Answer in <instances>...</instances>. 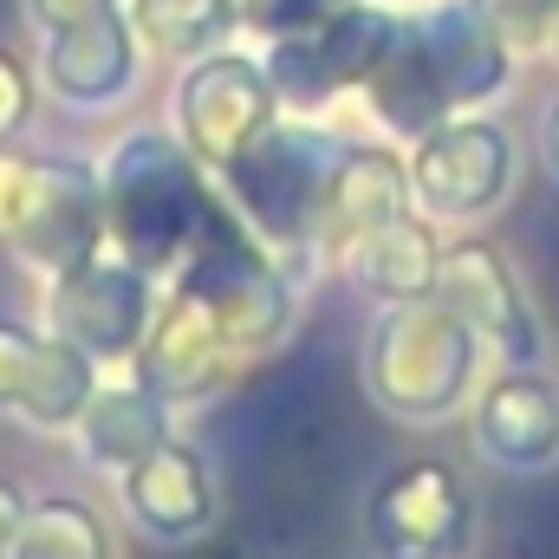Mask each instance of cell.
<instances>
[{
  "mask_svg": "<svg viewBox=\"0 0 559 559\" xmlns=\"http://www.w3.org/2000/svg\"><path fill=\"white\" fill-rule=\"evenodd\" d=\"M475 358H481V338L468 332V319H455L429 293V299H404L378 325L365 378H371V397L391 404L397 417H442L468 397Z\"/></svg>",
  "mask_w": 559,
  "mask_h": 559,
  "instance_id": "6da1fadb",
  "label": "cell"
},
{
  "mask_svg": "<svg viewBox=\"0 0 559 559\" xmlns=\"http://www.w3.org/2000/svg\"><path fill=\"white\" fill-rule=\"evenodd\" d=\"M0 241H20L33 261L79 267L98 248V189L79 163L0 156Z\"/></svg>",
  "mask_w": 559,
  "mask_h": 559,
  "instance_id": "7a4b0ae2",
  "label": "cell"
},
{
  "mask_svg": "<svg viewBox=\"0 0 559 559\" xmlns=\"http://www.w3.org/2000/svg\"><path fill=\"white\" fill-rule=\"evenodd\" d=\"M514 138L488 118H442L411 156V195L436 222H475L514 189Z\"/></svg>",
  "mask_w": 559,
  "mask_h": 559,
  "instance_id": "3957f363",
  "label": "cell"
},
{
  "mask_svg": "<svg viewBox=\"0 0 559 559\" xmlns=\"http://www.w3.org/2000/svg\"><path fill=\"white\" fill-rule=\"evenodd\" d=\"M371 547L378 559H455L468 554L475 501L449 462H404L371 495Z\"/></svg>",
  "mask_w": 559,
  "mask_h": 559,
  "instance_id": "277c9868",
  "label": "cell"
},
{
  "mask_svg": "<svg viewBox=\"0 0 559 559\" xmlns=\"http://www.w3.org/2000/svg\"><path fill=\"white\" fill-rule=\"evenodd\" d=\"M436 299L468 319V332L481 345H495L508 365H534L540 358V332L527 312V293L508 267V254L495 241H455L442 248V274H436Z\"/></svg>",
  "mask_w": 559,
  "mask_h": 559,
  "instance_id": "5b68a950",
  "label": "cell"
},
{
  "mask_svg": "<svg viewBox=\"0 0 559 559\" xmlns=\"http://www.w3.org/2000/svg\"><path fill=\"white\" fill-rule=\"evenodd\" d=\"M182 131L189 150L215 169H235L254 143L274 131V85L248 59H202L182 79Z\"/></svg>",
  "mask_w": 559,
  "mask_h": 559,
  "instance_id": "8992f818",
  "label": "cell"
},
{
  "mask_svg": "<svg viewBox=\"0 0 559 559\" xmlns=\"http://www.w3.org/2000/svg\"><path fill=\"white\" fill-rule=\"evenodd\" d=\"M143 312H150V293L131 267H98V261H79L66 267L59 293H52V325L66 345H79L85 358H118L131 352L143 332Z\"/></svg>",
  "mask_w": 559,
  "mask_h": 559,
  "instance_id": "52a82bcc",
  "label": "cell"
},
{
  "mask_svg": "<svg viewBox=\"0 0 559 559\" xmlns=\"http://www.w3.org/2000/svg\"><path fill=\"white\" fill-rule=\"evenodd\" d=\"M475 442L501 468H547L559 455V384L534 365H514L475 404Z\"/></svg>",
  "mask_w": 559,
  "mask_h": 559,
  "instance_id": "ba28073f",
  "label": "cell"
},
{
  "mask_svg": "<svg viewBox=\"0 0 559 559\" xmlns=\"http://www.w3.org/2000/svg\"><path fill=\"white\" fill-rule=\"evenodd\" d=\"M228 358V338H222V312H215V293L209 286H182L163 319L150 325V345H143V384L156 397H189L215 378V365Z\"/></svg>",
  "mask_w": 559,
  "mask_h": 559,
  "instance_id": "9c48e42d",
  "label": "cell"
},
{
  "mask_svg": "<svg viewBox=\"0 0 559 559\" xmlns=\"http://www.w3.org/2000/svg\"><path fill=\"white\" fill-rule=\"evenodd\" d=\"M397 215H411V169L391 150H352V156H338V169L325 176V195H319V228L352 254L378 228H391Z\"/></svg>",
  "mask_w": 559,
  "mask_h": 559,
  "instance_id": "30bf717a",
  "label": "cell"
},
{
  "mask_svg": "<svg viewBox=\"0 0 559 559\" xmlns=\"http://www.w3.org/2000/svg\"><path fill=\"white\" fill-rule=\"evenodd\" d=\"M124 501L150 534H169V540H189L202 521H209V468L195 449L182 442H156L143 462L124 468Z\"/></svg>",
  "mask_w": 559,
  "mask_h": 559,
  "instance_id": "8fae6325",
  "label": "cell"
},
{
  "mask_svg": "<svg viewBox=\"0 0 559 559\" xmlns=\"http://www.w3.org/2000/svg\"><path fill=\"white\" fill-rule=\"evenodd\" d=\"M417 33H423V46H429V59H436V79H442V92H449V111L481 105V98H495V92L508 85V59H514V52L468 13V0L417 20Z\"/></svg>",
  "mask_w": 559,
  "mask_h": 559,
  "instance_id": "7c38bea8",
  "label": "cell"
},
{
  "mask_svg": "<svg viewBox=\"0 0 559 559\" xmlns=\"http://www.w3.org/2000/svg\"><path fill=\"white\" fill-rule=\"evenodd\" d=\"M365 92H371V105L384 111V124L404 131V138H423V131H436V124L449 118V92H442V79H436V59H429V46H423L417 26H397V39L384 46V59H378L371 79H365Z\"/></svg>",
  "mask_w": 559,
  "mask_h": 559,
  "instance_id": "4fadbf2b",
  "label": "cell"
},
{
  "mask_svg": "<svg viewBox=\"0 0 559 559\" xmlns=\"http://www.w3.org/2000/svg\"><path fill=\"white\" fill-rule=\"evenodd\" d=\"M46 72H52V85H59L66 98H111V92L131 85V33H124V26L111 20V7H105V13H92V20H79V26H66V33H52Z\"/></svg>",
  "mask_w": 559,
  "mask_h": 559,
  "instance_id": "5bb4252c",
  "label": "cell"
},
{
  "mask_svg": "<svg viewBox=\"0 0 559 559\" xmlns=\"http://www.w3.org/2000/svg\"><path fill=\"white\" fill-rule=\"evenodd\" d=\"M352 267L358 280L371 286V293H384V299H429L436 293V274H442V241H436V228L417 222V215H397L391 228H378L365 248H352Z\"/></svg>",
  "mask_w": 559,
  "mask_h": 559,
  "instance_id": "9a60e30c",
  "label": "cell"
},
{
  "mask_svg": "<svg viewBox=\"0 0 559 559\" xmlns=\"http://www.w3.org/2000/svg\"><path fill=\"white\" fill-rule=\"evenodd\" d=\"M306 46H312V59L325 66V79L332 85H365L371 79V66L384 59V46L397 39V20L391 13H378V7H352V0H338L312 33H299Z\"/></svg>",
  "mask_w": 559,
  "mask_h": 559,
  "instance_id": "2e32d148",
  "label": "cell"
},
{
  "mask_svg": "<svg viewBox=\"0 0 559 559\" xmlns=\"http://www.w3.org/2000/svg\"><path fill=\"white\" fill-rule=\"evenodd\" d=\"M156 442H169V429H163V404H156V391L150 384H124V391H98L92 404H85V449L98 455V462H143Z\"/></svg>",
  "mask_w": 559,
  "mask_h": 559,
  "instance_id": "e0dca14e",
  "label": "cell"
},
{
  "mask_svg": "<svg viewBox=\"0 0 559 559\" xmlns=\"http://www.w3.org/2000/svg\"><path fill=\"white\" fill-rule=\"evenodd\" d=\"M7 547H13V559H111V540H105L98 514H85L79 501L26 508Z\"/></svg>",
  "mask_w": 559,
  "mask_h": 559,
  "instance_id": "ac0fdd59",
  "label": "cell"
},
{
  "mask_svg": "<svg viewBox=\"0 0 559 559\" xmlns=\"http://www.w3.org/2000/svg\"><path fill=\"white\" fill-rule=\"evenodd\" d=\"M228 26H235V7L228 0H138V39L156 46V52H169V59L202 52Z\"/></svg>",
  "mask_w": 559,
  "mask_h": 559,
  "instance_id": "d6986e66",
  "label": "cell"
},
{
  "mask_svg": "<svg viewBox=\"0 0 559 559\" xmlns=\"http://www.w3.org/2000/svg\"><path fill=\"white\" fill-rule=\"evenodd\" d=\"M468 13L508 46V52H540L559 33V0H468Z\"/></svg>",
  "mask_w": 559,
  "mask_h": 559,
  "instance_id": "ffe728a7",
  "label": "cell"
},
{
  "mask_svg": "<svg viewBox=\"0 0 559 559\" xmlns=\"http://www.w3.org/2000/svg\"><path fill=\"white\" fill-rule=\"evenodd\" d=\"M39 358H46V338H33V332H20V325L0 319V411H26Z\"/></svg>",
  "mask_w": 559,
  "mask_h": 559,
  "instance_id": "44dd1931",
  "label": "cell"
},
{
  "mask_svg": "<svg viewBox=\"0 0 559 559\" xmlns=\"http://www.w3.org/2000/svg\"><path fill=\"white\" fill-rule=\"evenodd\" d=\"M111 0H26V13H33V26L52 39V33H66V26H79V20H92V13H105Z\"/></svg>",
  "mask_w": 559,
  "mask_h": 559,
  "instance_id": "7402d4cb",
  "label": "cell"
},
{
  "mask_svg": "<svg viewBox=\"0 0 559 559\" xmlns=\"http://www.w3.org/2000/svg\"><path fill=\"white\" fill-rule=\"evenodd\" d=\"M26 111H33V85H26V72L0 52V138H7Z\"/></svg>",
  "mask_w": 559,
  "mask_h": 559,
  "instance_id": "603a6c76",
  "label": "cell"
},
{
  "mask_svg": "<svg viewBox=\"0 0 559 559\" xmlns=\"http://www.w3.org/2000/svg\"><path fill=\"white\" fill-rule=\"evenodd\" d=\"M332 7H338V0H274V7H267V26H280V33H312Z\"/></svg>",
  "mask_w": 559,
  "mask_h": 559,
  "instance_id": "cb8c5ba5",
  "label": "cell"
},
{
  "mask_svg": "<svg viewBox=\"0 0 559 559\" xmlns=\"http://www.w3.org/2000/svg\"><path fill=\"white\" fill-rule=\"evenodd\" d=\"M20 514H26V501H20V488H13V481H0V540H13V527H20Z\"/></svg>",
  "mask_w": 559,
  "mask_h": 559,
  "instance_id": "d4e9b609",
  "label": "cell"
},
{
  "mask_svg": "<svg viewBox=\"0 0 559 559\" xmlns=\"http://www.w3.org/2000/svg\"><path fill=\"white\" fill-rule=\"evenodd\" d=\"M547 169L559 176V98H554V111H547Z\"/></svg>",
  "mask_w": 559,
  "mask_h": 559,
  "instance_id": "484cf974",
  "label": "cell"
},
{
  "mask_svg": "<svg viewBox=\"0 0 559 559\" xmlns=\"http://www.w3.org/2000/svg\"><path fill=\"white\" fill-rule=\"evenodd\" d=\"M195 559H254V554H248V547H202Z\"/></svg>",
  "mask_w": 559,
  "mask_h": 559,
  "instance_id": "4316f807",
  "label": "cell"
},
{
  "mask_svg": "<svg viewBox=\"0 0 559 559\" xmlns=\"http://www.w3.org/2000/svg\"><path fill=\"white\" fill-rule=\"evenodd\" d=\"M554 59H559V33H554Z\"/></svg>",
  "mask_w": 559,
  "mask_h": 559,
  "instance_id": "83f0119b",
  "label": "cell"
}]
</instances>
